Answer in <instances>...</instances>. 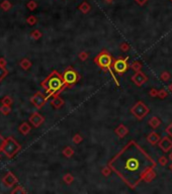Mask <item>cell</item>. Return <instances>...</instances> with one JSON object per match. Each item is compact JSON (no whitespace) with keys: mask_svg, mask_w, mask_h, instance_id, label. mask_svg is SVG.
<instances>
[{"mask_svg":"<svg viewBox=\"0 0 172 194\" xmlns=\"http://www.w3.org/2000/svg\"><path fill=\"white\" fill-rule=\"evenodd\" d=\"M126 185L131 188L136 186L144 179L149 170L155 168L156 163L145 153L135 142H130L113 160L108 163Z\"/></svg>","mask_w":172,"mask_h":194,"instance_id":"obj_1","label":"cell"},{"mask_svg":"<svg viewBox=\"0 0 172 194\" xmlns=\"http://www.w3.org/2000/svg\"><path fill=\"white\" fill-rule=\"evenodd\" d=\"M41 86L47 91V98L51 96H58V94L64 89L66 86L63 76H61L57 71H53L49 77H47L41 83Z\"/></svg>","mask_w":172,"mask_h":194,"instance_id":"obj_2","label":"cell"},{"mask_svg":"<svg viewBox=\"0 0 172 194\" xmlns=\"http://www.w3.org/2000/svg\"><path fill=\"white\" fill-rule=\"evenodd\" d=\"M19 150H20V145L13 138L9 136V138L5 139L2 152H3L8 158H12Z\"/></svg>","mask_w":172,"mask_h":194,"instance_id":"obj_3","label":"cell"},{"mask_svg":"<svg viewBox=\"0 0 172 194\" xmlns=\"http://www.w3.org/2000/svg\"><path fill=\"white\" fill-rule=\"evenodd\" d=\"M94 62H95L96 65L99 66L100 68L108 70V69H110L111 65H113V58H111V56L107 53V52L103 51L95 58Z\"/></svg>","mask_w":172,"mask_h":194,"instance_id":"obj_4","label":"cell"},{"mask_svg":"<svg viewBox=\"0 0 172 194\" xmlns=\"http://www.w3.org/2000/svg\"><path fill=\"white\" fill-rule=\"evenodd\" d=\"M131 112L136 118H138V119L141 120V119H143L148 113H149L150 108L148 107L144 102L139 101L131 108Z\"/></svg>","mask_w":172,"mask_h":194,"instance_id":"obj_5","label":"cell"},{"mask_svg":"<svg viewBox=\"0 0 172 194\" xmlns=\"http://www.w3.org/2000/svg\"><path fill=\"white\" fill-rule=\"evenodd\" d=\"M62 76H63V79H64L66 86H71V85L75 84L80 79L79 74H78L74 69H72V67H69V68L63 73Z\"/></svg>","mask_w":172,"mask_h":194,"instance_id":"obj_6","label":"cell"},{"mask_svg":"<svg viewBox=\"0 0 172 194\" xmlns=\"http://www.w3.org/2000/svg\"><path fill=\"white\" fill-rule=\"evenodd\" d=\"M129 58L126 57L125 59H117L116 61H113V65H111V68L113 69V71H116L117 74H123L125 73L126 70H128V61Z\"/></svg>","mask_w":172,"mask_h":194,"instance_id":"obj_7","label":"cell"},{"mask_svg":"<svg viewBox=\"0 0 172 194\" xmlns=\"http://www.w3.org/2000/svg\"><path fill=\"white\" fill-rule=\"evenodd\" d=\"M47 99H48L47 96L44 95L43 93L37 92V93L35 94V95H32V96L31 97L29 101H31V103H32V104H34V106H35V108L41 109L45 104H46Z\"/></svg>","mask_w":172,"mask_h":194,"instance_id":"obj_8","label":"cell"},{"mask_svg":"<svg viewBox=\"0 0 172 194\" xmlns=\"http://www.w3.org/2000/svg\"><path fill=\"white\" fill-rule=\"evenodd\" d=\"M132 81L134 82L135 85L141 87L148 81V77L145 75V73H143L142 71H138V72H136L135 75H133Z\"/></svg>","mask_w":172,"mask_h":194,"instance_id":"obj_9","label":"cell"},{"mask_svg":"<svg viewBox=\"0 0 172 194\" xmlns=\"http://www.w3.org/2000/svg\"><path fill=\"white\" fill-rule=\"evenodd\" d=\"M158 146L164 153H168L172 149V139L170 138H168V136H165V138L160 139L158 142Z\"/></svg>","mask_w":172,"mask_h":194,"instance_id":"obj_10","label":"cell"},{"mask_svg":"<svg viewBox=\"0 0 172 194\" xmlns=\"http://www.w3.org/2000/svg\"><path fill=\"white\" fill-rule=\"evenodd\" d=\"M29 122H31L32 125H34L35 127H39L40 125H42V124L44 123L45 121V118L43 115H41L39 112H34L31 116H29Z\"/></svg>","mask_w":172,"mask_h":194,"instance_id":"obj_11","label":"cell"},{"mask_svg":"<svg viewBox=\"0 0 172 194\" xmlns=\"http://www.w3.org/2000/svg\"><path fill=\"white\" fill-rule=\"evenodd\" d=\"M2 182H3V184L5 185V186L13 187L14 185L19 182V180H17V178L13 175L12 172H8L7 174L3 177V179H2Z\"/></svg>","mask_w":172,"mask_h":194,"instance_id":"obj_12","label":"cell"},{"mask_svg":"<svg viewBox=\"0 0 172 194\" xmlns=\"http://www.w3.org/2000/svg\"><path fill=\"white\" fill-rule=\"evenodd\" d=\"M114 132H116V133L120 136V139H123V138H125V136L129 133V129H126V127L123 125V124H120V125L116 129V130H114Z\"/></svg>","mask_w":172,"mask_h":194,"instance_id":"obj_13","label":"cell"},{"mask_svg":"<svg viewBox=\"0 0 172 194\" xmlns=\"http://www.w3.org/2000/svg\"><path fill=\"white\" fill-rule=\"evenodd\" d=\"M160 139H161V138H160V135H159L157 132H150L149 135L147 136V141L149 142L150 144H152V145L158 144Z\"/></svg>","mask_w":172,"mask_h":194,"instance_id":"obj_14","label":"cell"},{"mask_svg":"<svg viewBox=\"0 0 172 194\" xmlns=\"http://www.w3.org/2000/svg\"><path fill=\"white\" fill-rule=\"evenodd\" d=\"M64 103H65L64 100H63L61 97L55 96V97H54V99L51 101V105H52L54 108L59 109V108H61L63 105H64Z\"/></svg>","mask_w":172,"mask_h":194,"instance_id":"obj_15","label":"cell"},{"mask_svg":"<svg viewBox=\"0 0 172 194\" xmlns=\"http://www.w3.org/2000/svg\"><path fill=\"white\" fill-rule=\"evenodd\" d=\"M155 178H156V172H155V170H154V168H153V169L149 170V171L146 173V175L144 176L143 180L145 182H147V183H150V182H152Z\"/></svg>","mask_w":172,"mask_h":194,"instance_id":"obj_16","label":"cell"},{"mask_svg":"<svg viewBox=\"0 0 172 194\" xmlns=\"http://www.w3.org/2000/svg\"><path fill=\"white\" fill-rule=\"evenodd\" d=\"M31 125L28 123V122H22V124L19 125V132L22 133V135H29V132H31Z\"/></svg>","mask_w":172,"mask_h":194,"instance_id":"obj_17","label":"cell"},{"mask_svg":"<svg viewBox=\"0 0 172 194\" xmlns=\"http://www.w3.org/2000/svg\"><path fill=\"white\" fill-rule=\"evenodd\" d=\"M149 125L152 127V129H157V127H159L160 126V124H161V120L159 119L157 116H153V117H151L150 119H149Z\"/></svg>","mask_w":172,"mask_h":194,"instance_id":"obj_18","label":"cell"},{"mask_svg":"<svg viewBox=\"0 0 172 194\" xmlns=\"http://www.w3.org/2000/svg\"><path fill=\"white\" fill-rule=\"evenodd\" d=\"M32 65V62L29 59H26V58L22 59V61H20V63H19V66L22 67L23 70H25V71H28V70L31 69Z\"/></svg>","mask_w":172,"mask_h":194,"instance_id":"obj_19","label":"cell"},{"mask_svg":"<svg viewBox=\"0 0 172 194\" xmlns=\"http://www.w3.org/2000/svg\"><path fill=\"white\" fill-rule=\"evenodd\" d=\"M63 155H64L66 158H71L74 155V150L71 147L67 146V147L63 150Z\"/></svg>","mask_w":172,"mask_h":194,"instance_id":"obj_20","label":"cell"},{"mask_svg":"<svg viewBox=\"0 0 172 194\" xmlns=\"http://www.w3.org/2000/svg\"><path fill=\"white\" fill-rule=\"evenodd\" d=\"M79 9H80V11L82 12V13H87V12L90 11L91 6H90L87 2H83L82 4L79 6Z\"/></svg>","mask_w":172,"mask_h":194,"instance_id":"obj_21","label":"cell"},{"mask_svg":"<svg viewBox=\"0 0 172 194\" xmlns=\"http://www.w3.org/2000/svg\"><path fill=\"white\" fill-rule=\"evenodd\" d=\"M11 111V108H10V105H3L0 106V112H1L3 115H8L10 113Z\"/></svg>","mask_w":172,"mask_h":194,"instance_id":"obj_22","label":"cell"},{"mask_svg":"<svg viewBox=\"0 0 172 194\" xmlns=\"http://www.w3.org/2000/svg\"><path fill=\"white\" fill-rule=\"evenodd\" d=\"M42 32H40V30L35 29V30H32V33H31V38L34 39V41H38V39H40L42 38Z\"/></svg>","mask_w":172,"mask_h":194,"instance_id":"obj_23","label":"cell"},{"mask_svg":"<svg viewBox=\"0 0 172 194\" xmlns=\"http://www.w3.org/2000/svg\"><path fill=\"white\" fill-rule=\"evenodd\" d=\"M8 75V71L6 69V67H1L0 66V82H1L3 79Z\"/></svg>","mask_w":172,"mask_h":194,"instance_id":"obj_24","label":"cell"},{"mask_svg":"<svg viewBox=\"0 0 172 194\" xmlns=\"http://www.w3.org/2000/svg\"><path fill=\"white\" fill-rule=\"evenodd\" d=\"M63 180H64V182L66 184H71V183H73V181H74V177L72 176L71 174H66L64 175V177H63Z\"/></svg>","mask_w":172,"mask_h":194,"instance_id":"obj_25","label":"cell"},{"mask_svg":"<svg viewBox=\"0 0 172 194\" xmlns=\"http://www.w3.org/2000/svg\"><path fill=\"white\" fill-rule=\"evenodd\" d=\"M132 69L134 70V71L136 72H138V71H141V69H142V64L139 62V61H135V62H133L132 64Z\"/></svg>","mask_w":172,"mask_h":194,"instance_id":"obj_26","label":"cell"},{"mask_svg":"<svg viewBox=\"0 0 172 194\" xmlns=\"http://www.w3.org/2000/svg\"><path fill=\"white\" fill-rule=\"evenodd\" d=\"M1 104L3 105H11L12 104V99L10 98V96H4L1 99Z\"/></svg>","mask_w":172,"mask_h":194,"instance_id":"obj_27","label":"cell"},{"mask_svg":"<svg viewBox=\"0 0 172 194\" xmlns=\"http://www.w3.org/2000/svg\"><path fill=\"white\" fill-rule=\"evenodd\" d=\"M82 141H83V138L79 135V133H76V135L73 136V139H72V142H73L75 145H79Z\"/></svg>","mask_w":172,"mask_h":194,"instance_id":"obj_28","label":"cell"},{"mask_svg":"<svg viewBox=\"0 0 172 194\" xmlns=\"http://www.w3.org/2000/svg\"><path fill=\"white\" fill-rule=\"evenodd\" d=\"M170 77H171V74H170V73H169V72H167V71L163 72L162 74H161V76H160V78H161V80H163L164 82L169 81V79H170Z\"/></svg>","mask_w":172,"mask_h":194,"instance_id":"obj_29","label":"cell"},{"mask_svg":"<svg viewBox=\"0 0 172 194\" xmlns=\"http://www.w3.org/2000/svg\"><path fill=\"white\" fill-rule=\"evenodd\" d=\"M10 7H11V4L9 3L8 0H4V1L1 3V8L3 9V10H5V11L9 10Z\"/></svg>","mask_w":172,"mask_h":194,"instance_id":"obj_30","label":"cell"},{"mask_svg":"<svg viewBox=\"0 0 172 194\" xmlns=\"http://www.w3.org/2000/svg\"><path fill=\"white\" fill-rule=\"evenodd\" d=\"M111 172H113V169H111L110 166L104 167V168L102 169V171H101L102 175H103V176H110L111 174Z\"/></svg>","mask_w":172,"mask_h":194,"instance_id":"obj_31","label":"cell"},{"mask_svg":"<svg viewBox=\"0 0 172 194\" xmlns=\"http://www.w3.org/2000/svg\"><path fill=\"white\" fill-rule=\"evenodd\" d=\"M12 193H14V194H17V193H19V194H22V193L25 194L26 191H25V189H23V187H22V186H16V187L12 190Z\"/></svg>","mask_w":172,"mask_h":194,"instance_id":"obj_32","label":"cell"},{"mask_svg":"<svg viewBox=\"0 0 172 194\" xmlns=\"http://www.w3.org/2000/svg\"><path fill=\"white\" fill-rule=\"evenodd\" d=\"M158 163H159L162 167H165L166 165H167V163H168V159H167V158H166L165 156H161V157L159 158Z\"/></svg>","mask_w":172,"mask_h":194,"instance_id":"obj_33","label":"cell"},{"mask_svg":"<svg viewBox=\"0 0 172 194\" xmlns=\"http://www.w3.org/2000/svg\"><path fill=\"white\" fill-rule=\"evenodd\" d=\"M26 22H28L29 25H35V24L37 23V17L34 16V15H31L29 17H28Z\"/></svg>","mask_w":172,"mask_h":194,"instance_id":"obj_34","label":"cell"},{"mask_svg":"<svg viewBox=\"0 0 172 194\" xmlns=\"http://www.w3.org/2000/svg\"><path fill=\"white\" fill-rule=\"evenodd\" d=\"M168 96V92L166 90L164 89H162V90H159V92H158V97L160 99H164L166 98V97Z\"/></svg>","mask_w":172,"mask_h":194,"instance_id":"obj_35","label":"cell"},{"mask_svg":"<svg viewBox=\"0 0 172 194\" xmlns=\"http://www.w3.org/2000/svg\"><path fill=\"white\" fill-rule=\"evenodd\" d=\"M120 51H123V52H128L130 50V45L128 42H123V44L120 45Z\"/></svg>","mask_w":172,"mask_h":194,"instance_id":"obj_36","label":"cell"},{"mask_svg":"<svg viewBox=\"0 0 172 194\" xmlns=\"http://www.w3.org/2000/svg\"><path fill=\"white\" fill-rule=\"evenodd\" d=\"M158 92L159 91L155 89V88H152V89L150 90V92H149V95L151 97H153V98H155V97H158Z\"/></svg>","mask_w":172,"mask_h":194,"instance_id":"obj_37","label":"cell"},{"mask_svg":"<svg viewBox=\"0 0 172 194\" xmlns=\"http://www.w3.org/2000/svg\"><path fill=\"white\" fill-rule=\"evenodd\" d=\"M79 59L81 61H86L88 59V53H86V52H82V53L79 54Z\"/></svg>","mask_w":172,"mask_h":194,"instance_id":"obj_38","label":"cell"},{"mask_svg":"<svg viewBox=\"0 0 172 194\" xmlns=\"http://www.w3.org/2000/svg\"><path fill=\"white\" fill-rule=\"evenodd\" d=\"M28 7L29 10H35V7H37V3H35V1H29L28 3Z\"/></svg>","mask_w":172,"mask_h":194,"instance_id":"obj_39","label":"cell"},{"mask_svg":"<svg viewBox=\"0 0 172 194\" xmlns=\"http://www.w3.org/2000/svg\"><path fill=\"white\" fill-rule=\"evenodd\" d=\"M165 130H166V132H167L168 135L172 138V122H171L170 124H169V125H168L167 127H166Z\"/></svg>","mask_w":172,"mask_h":194,"instance_id":"obj_40","label":"cell"},{"mask_svg":"<svg viewBox=\"0 0 172 194\" xmlns=\"http://www.w3.org/2000/svg\"><path fill=\"white\" fill-rule=\"evenodd\" d=\"M5 139L3 136H2L1 135H0V152L2 151V149H3V146H4V142H5Z\"/></svg>","mask_w":172,"mask_h":194,"instance_id":"obj_41","label":"cell"},{"mask_svg":"<svg viewBox=\"0 0 172 194\" xmlns=\"http://www.w3.org/2000/svg\"><path fill=\"white\" fill-rule=\"evenodd\" d=\"M6 65H7L6 60H5L4 58H0V66H1V67H6Z\"/></svg>","mask_w":172,"mask_h":194,"instance_id":"obj_42","label":"cell"},{"mask_svg":"<svg viewBox=\"0 0 172 194\" xmlns=\"http://www.w3.org/2000/svg\"><path fill=\"white\" fill-rule=\"evenodd\" d=\"M135 1L137 2L139 5H144L145 3L148 1V0H135Z\"/></svg>","mask_w":172,"mask_h":194,"instance_id":"obj_43","label":"cell"},{"mask_svg":"<svg viewBox=\"0 0 172 194\" xmlns=\"http://www.w3.org/2000/svg\"><path fill=\"white\" fill-rule=\"evenodd\" d=\"M169 90H170L171 92H172V83H171L170 85H169Z\"/></svg>","mask_w":172,"mask_h":194,"instance_id":"obj_44","label":"cell"},{"mask_svg":"<svg viewBox=\"0 0 172 194\" xmlns=\"http://www.w3.org/2000/svg\"><path fill=\"white\" fill-rule=\"evenodd\" d=\"M169 159H170V160L172 161V152L170 153V155H169Z\"/></svg>","mask_w":172,"mask_h":194,"instance_id":"obj_45","label":"cell"},{"mask_svg":"<svg viewBox=\"0 0 172 194\" xmlns=\"http://www.w3.org/2000/svg\"><path fill=\"white\" fill-rule=\"evenodd\" d=\"M105 2H107V3H111V2H113V0H105Z\"/></svg>","mask_w":172,"mask_h":194,"instance_id":"obj_46","label":"cell"},{"mask_svg":"<svg viewBox=\"0 0 172 194\" xmlns=\"http://www.w3.org/2000/svg\"><path fill=\"white\" fill-rule=\"evenodd\" d=\"M169 169H170V170H171V171H172V164H171V165H170V166H169Z\"/></svg>","mask_w":172,"mask_h":194,"instance_id":"obj_47","label":"cell"},{"mask_svg":"<svg viewBox=\"0 0 172 194\" xmlns=\"http://www.w3.org/2000/svg\"><path fill=\"white\" fill-rule=\"evenodd\" d=\"M171 1H172V0H171Z\"/></svg>","mask_w":172,"mask_h":194,"instance_id":"obj_48","label":"cell"}]
</instances>
